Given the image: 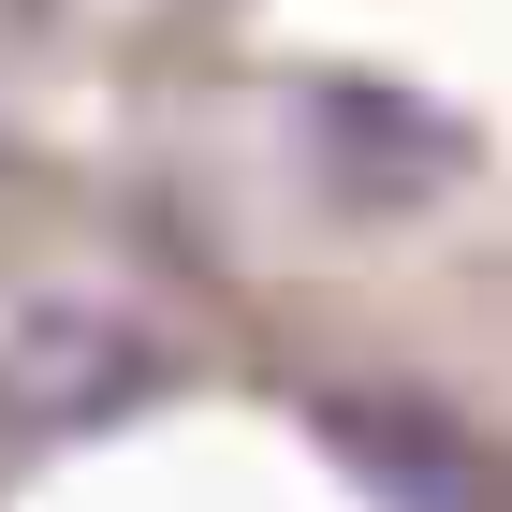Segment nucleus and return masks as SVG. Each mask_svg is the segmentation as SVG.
Segmentation results:
<instances>
[{
	"mask_svg": "<svg viewBox=\"0 0 512 512\" xmlns=\"http://www.w3.org/2000/svg\"><path fill=\"white\" fill-rule=\"evenodd\" d=\"M147 395H161V337L132 308H103V293H30V308L0 322V439L15 454L88 439V425H118V410H147Z\"/></svg>",
	"mask_w": 512,
	"mask_h": 512,
	"instance_id": "1",
	"label": "nucleus"
}]
</instances>
